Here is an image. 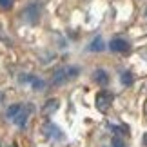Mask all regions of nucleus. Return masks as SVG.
I'll return each instance as SVG.
<instances>
[{
    "label": "nucleus",
    "mask_w": 147,
    "mask_h": 147,
    "mask_svg": "<svg viewBox=\"0 0 147 147\" xmlns=\"http://www.w3.org/2000/svg\"><path fill=\"white\" fill-rule=\"evenodd\" d=\"M33 113V107L29 104H13L7 107V111H5V116L9 118L11 122H15L18 127H26L27 123V118H29V115Z\"/></svg>",
    "instance_id": "obj_1"
},
{
    "label": "nucleus",
    "mask_w": 147,
    "mask_h": 147,
    "mask_svg": "<svg viewBox=\"0 0 147 147\" xmlns=\"http://www.w3.org/2000/svg\"><path fill=\"white\" fill-rule=\"evenodd\" d=\"M78 73H80L78 67H60V69H56L53 73V84L55 86H62V84H65L67 80L75 78Z\"/></svg>",
    "instance_id": "obj_2"
},
{
    "label": "nucleus",
    "mask_w": 147,
    "mask_h": 147,
    "mask_svg": "<svg viewBox=\"0 0 147 147\" xmlns=\"http://www.w3.org/2000/svg\"><path fill=\"white\" fill-rule=\"evenodd\" d=\"M113 100H115V96H113V93H109V91H100L98 94H96V100H94V104H96V109L100 111V113H105L109 111V107H111V104H113Z\"/></svg>",
    "instance_id": "obj_3"
},
{
    "label": "nucleus",
    "mask_w": 147,
    "mask_h": 147,
    "mask_svg": "<svg viewBox=\"0 0 147 147\" xmlns=\"http://www.w3.org/2000/svg\"><path fill=\"white\" fill-rule=\"evenodd\" d=\"M18 80H20L22 84H29L33 89H44V87H46V82H44L42 78L33 76V75H20Z\"/></svg>",
    "instance_id": "obj_4"
},
{
    "label": "nucleus",
    "mask_w": 147,
    "mask_h": 147,
    "mask_svg": "<svg viewBox=\"0 0 147 147\" xmlns=\"http://www.w3.org/2000/svg\"><path fill=\"white\" fill-rule=\"evenodd\" d=\"M24 18L29 22V24H36L38 22V16H40V9H38V5L36 4H31V5H27V7L24 9Z\"/></svg>",
    "instance_id": "obj_5"
},
{
    "label": "nucleus",
    "mask_w": 147,
    "mask_h": 147,
    "mask_svg": "<svg viewBox=\"0 0 147 147\" xmlns=\"http://www.w3.org/2000/svg\"><path fill=\"white\" fill-rule=\"evenodd\" d=\"M109 47H111V51H115V53H129V42H125L123 38H113L111 40V44H109Z\"/></svg>",
    "instance_id": "obj_6"
},
{
    "label": "nucleus",
    "mask_w": 147,
    "mask_h": 147,
    "mask_svg": "<svg viewBox=\"0 0 147 147\" xmlns=\"http://www.w3.org/2000/svg\"><path fill=\"white\" fill-rule=\"evenodd\" d=\"M44 133H46L47 138H56V140L64 138V133H62L55 123H46V125H44Z\"/></svg>",
    "instance_id": "obj_7"
},
{
    "label": "nucleus",
    "mask_w": 147,
    "mask_h": 147,
    "mask_svg": "<svg viewBox=\"0 0 147 147\" xmlns=\"http://www.w3.org/2000/svg\"><path fill=\"white\" fill-rule=\"evenodd\" d=\"M56 109H58V100L53 98V100H47V102H46V105H44L42 113H44V115H51V113H55Z\"/></svg>",
    "instance_id": "obj_8"
},
{
    "label": "nucleus",
    "mask_w": 147,
    "mask_h": 147,
    "mask_svg": "<svg viewBox=\"0 0 147 147\" xmlns=\"http://www.w3.org/2000/svg\"><path fill=\"white\" fill-rule=\"evenodd\" d=\"M94 80H96V84H100V86H107V84H109V76H107V73L104 69H98L94 73Z\"/></svg>",
    "instance_id": "obj_9"
},
{
    "label": "nucleus",
    "mask_w": 147,
    "mask_h": 147,
    "mask_svg": "<svg viewBox=\"0 0 147 147\" xmlns=\"http://www.w3.org/2000/svg\"><path fill=\"white\" fill-rule=\"evenodd\" d=\"M89 51H104V40H102V36H96L94 40L89 44Z\"/></svg>",
    "instance_id": "obj_10"
},
{
    "label": "nucleus",
    "mask_w": 147,
    "mask_h": 147,
    "mask_svg": "<svg viewBox=\"0 0 147 147\" xmlns=\"http://www.w3.org/2000/svg\"><path fill=\"white\" fill-rule=\"evenodd\" d=\"M133 82H134L133 73H131V71H123V73H122V84L129 87V86H133Z\"/></svg>",
    "instance_id": "obj_11"
},
{
    "label": "nucleus",
    "mask_w": 147,
    "mask_h": 147,
    "mask_svg": "<svg viewBox=\"0 0 147 147\" xmlns=\"http://www.w3.org/2000/svg\"><path fill=\"white\" fill-rule=\"evenodd\" d=\"M111 147H125V144L122 142V138H120V136H115V138H113Z\"/></svg>",
    "instance_id": "obj_12"
},
{
    "label": "nucleus",
    "mask_w": 147,
    "mask_h": 147,
    "mask_svg": "<svg viewBox=\"0 0 147 147\" xmlns=\"http://www.w3.org/2000/svg\"><path fill=\"white\" fill-rule=\"evenodd\" d=\"M11 5H13V0H0V7H4V9H9Z\"/></svg>",
    "instance_id": "obj_13"
},
{
    "label": "nucleus",
    "mask_w": 147,
    "mask_h": 147,
    "mask_svg": "<svg viewBox=\"0 0 147 147\" xmlns=\"http://www.w3.org/2000/svg\"><path fill=\"white\" fill-rule=\"evenodd\" d=\"M2 104H4V94L0 93V105H2Z\"/></svg>",
    "instance_id": "obj_14"
},
{
    "label": "nucleus",
    "mask_w": 147,
    "mask_h": 147,
    "mask_svg": "<svg viewBox=\"0 0 147 147\" xmlns=\"http://www.w3.org/2000/svg\"><path fill=\"white\" fill-rule=\"evenodd\" d=\"M0 147H2V144H0Z\"/></svg>",
    "instance_id": "obj_15"
},
{
    "label": "nucleus",
    "mask_w": 147,
    "mask_h": 147,
    "mask_svg": "<svg viewBox=\"0 0 147 147\" xmlns=\"http://www.w3.org/2000/svg\"><path fill=\"white\" fill-rule=\"evenodd\" d=\"M11 147H15V145H11Z\"/></svg>",
    "instance_id": "obj_16"
}]
</instances>
